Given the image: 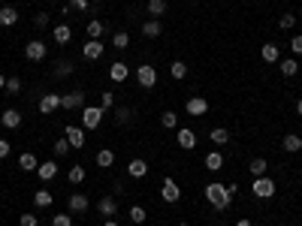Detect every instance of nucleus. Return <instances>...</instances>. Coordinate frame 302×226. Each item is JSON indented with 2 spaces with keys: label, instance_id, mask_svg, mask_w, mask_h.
<instances>
[{
  "label": "nucleus",
  "instance_id": "nucleus-1",
  "mask_svg": "<svg viewBox=\"0 0 302 226\" xmlns=\"http://www.w3.org/2000/svg\"><path fill=\"white\" fill-rule=\"evenodd\" d=\"M206 199L215 205L218 211H227L230 202H233V193H230V187H224V184H218V181H211V184H206Z\"/></svg>",
  "mask_w": 302,
  "mask_h": 226
},
{
  "label": "nucleus",
  "instance_id": "nucleus-34",
  "mask_svg": "<svg viewBox=\"0 0 302 226\" xmlns=\"http://www.w3.org/2000/svg\"><path fill=\"white\" fill-rule=\"evenodd\" d=\"M88 37L100 40V37H103V21H88Z\"/></svg>",
  "mask_w": 302,
  "mask_h": 226
},
{
  "label": "nucleus",
  "instance_id": "nucleus-57",
  "mask_svg": "<svg viewBox=\"0 0 302 226\" xmlns=\"http://www.w3.org/2000/svg\"><path fill=\"white\" fill-rule=\"evenodd\" d=\"M0 3H3V0H0Z\"/></svg>",
  "mask_w": 302,
  "mask_h": 226
},
{
  "label": "nucleus",
  "instance_id": "nucleus-28",
  "mask_svg": "<svg viewBox=\"0 0 302 226\" xmlns=\"http://www.w3.org/2000/svg\"><path fill=\"white\" fill-rule=\"evenodd\" d=\"M266 169H269V163H266L263 157H257V160H251V175H254V178H260V175H266Z\"/></svg>",
  "mask_w": 302,
  "mask_h": 226
},
{
  "label": "nucleus",
  "instance_id": "nucleus-51",
  "mask_svg": "<svg viewBox=\"0 0 302 226\" xmlns=\"http://www.w3.org/2000/svg\"><path fill=\"white\" fill-rule=\"evenodd\" d=\"M296 112H299V115H302V100H299V103H296Z\"/></svg>",
  "mask_w": 302,
  "mask_h": 226
},
{
  "label": "nucleus",
  "instance_id": "nucleus-50",
  "mask_svg": "<svg viewBox=\"0 0 302 226\" xmlns=\"http://www.w3.org/2000/svg\"><path fill=\"white\" fill-rule=\"evenodd\" d=\"M103 226H118V223H115V220H106V223H103Z\"/></svg>",
  "mask_w": 302,
  "mask_h": 226
},
{
  "label": "nucleus",
  "instance_id": "nucleus-32",
  "mask_svg": "<svg viewBox=\"0 0 302 226\" xmlns=\"http://www.w3.org/2000/svg\"><path fill=\"white\" fill-rule=\"evenodd\" d=\"M33 202H37V208H48V205H51V193H48V190H37Z\"/></svg>",
  "mask_w": 302,
  "mask_h": 226
},
{
  "label": "nucleus",
  "instance_id": "nucleus-3",
  "mask_svg": "<svg viewBox=\"0 0 302 226\" xmlns=\"http://www.w3.org/2000/svg\"><path fill=\"white\" fill-rule=\"evenodd\" d=\"M100 121H103V109H100V106H85V109H82V124H85L88 130H97Z\"/></svg>",
  "mask_w": 302,
  "mask_h": 226
},
{
  "label": "nucleus",
  "instance_id": "nucleus-53",
  "mask_svg": "<svg viewBox=\"0 0 302 226\" xmlns=\"http://www.w3.org/2000/svg\"><path fill=\"white\" fill-rule=\"evenodd\" d=\"M0 88H6V79L3 76H0Z\"/></svg>",
  "mask_w": 302,
  "mask_h": 226
},
{
  "label": "nucleus",
  "instance_id": "nucleus-45",
  "mask_svg": "<svg viewBox=\"0 0 302 226\" xmlns=\"http://www.w3.org/2000/svg\"><path fill=\"white\" fill-rule=\"evenodd\" d=\"M130 109H118V115H115V121H118V124H127V121H130Z\"/></svg>",
  "mask_w": 302,
  "mask_h": 226
},
{
  "label": "nucleus",
  "instance_id": "nucleus-12",
  "mask_svg": "<svg viewBox=\"0 0 302 226\" xmlns=\"http://www.w3.org/2000/svg\"><path fill=\"white\" fill-rule=\"evenodd\" d=\"M82 103H85V94H82V91H73V94L61 97V106H64V109H79Z\"/></svg>",
  "mask_w": 302,
  "mask_h": 226
},
{
  "label": "nucleus",
  "instance_id": "nucleus-8",
  "mask_svg": "<svg viewBox=\"0 0 302 226\" xmlns=\"http://www.w3.org/2000/svg\"><path fill=\"white\" fill-rule=\"evenodd\" d=\"M64 133H67V142L73 145V148H82V145L88 142V139H85V130H79V127H73V124H70Z\"/></svg>",
  "mask_w": 302,
  "mask_h": 226
},
{
  "label": "nucleus",
  "instance_id": "nucleus-14",
  "mask_svg": "<svg viewBox=\"0 0 302 226\" xmlns=\"http://www.w3.org/2000/svg\"><path fill=\"white\" fill-rule=\"evenodd\" d=\"M37 172H40V178H43V181H51V178L58 175V163H55V160H51V163H40V166H37Z\"/></svg>",
  "mask_w": 302,
  "mask_h": 226
},
{
  "label": "nucleus",
  "instance_id": "nucleus-31",
  "mask_svg": "<svg viewBox=\"0 0 302 226\" xmlns=\"http://www.w3.org/2000/svg\"><path fill=\"white\" fill-rule=\"evenodd\" d=\"M148 12L154 15V19H157V15H163L166 12V0H148Z\"/></svg>",
  "mask_w": 302,
  "mask_h": 226
},
{
  "label": "nucleus",
  "instance_id": "nucleus-23",
  "mask_svg": "<svg viewBox=\"0 0 302 226\" xmlns=\"http://www.w3.org/2000/svg\"><path fill=\"white\" fill-rule=\"evenodd\" d=\"M112 163H115V154H112L109 148H103V151L97 154V166H100V169H109Z\"/></svg>",
  "mask_w": 302,
  "mask_h": 226
},
{
  "label": "nucleus",
  "instance_id": "nucleus-27",
  "mask_svg": "<svg viewBox=\"0 0 302 226\" xmlns=\"http://www.w3.org/2000/svg\"><path fill=\"white\" fill-rule=\"evenodd\" d=\"M70 37H73V30H70L67 24H58V27H55V42L64 45V42H70Z\"/></svg>",
  "mask_w": 302,
  "mask_h": 226
},
{
  "label": "nucleus",
  "instance_id": "nucleus-25",
  "mask_svg": "<svg viewBox=\"0 0 302 226\" xmlns=\"http://www.w3.org/2000/svg\"><path fill=\"white\" fill-rule=\"evenodd\" d=\"M19 166H22L24 172H33V169L40 166V160L33 157V154H22V157H19Z\"/></svg>",
  "mask_w": 302,
  "mask_h": 226
},
{
  "label": "nucleus",
  "instance_id": "nucleus-48",
  "mask_svg": "<svg viewBox=\"0 0 302 226\" xmlns=\"http://www.w3.org/2000/svg\"><path fill=\"white\" fill-rule=\"evenodd\" d=\"M290 48H293V55H302V37H293V40H290Z\"/></svg>",
  "mask_w": 302,
  "mask_h": 226
},
{
  "label": "nucleus",
  "instance_id": "nucleus-11",
  "mask_svg": "<svg viewBox=\"0 0 302 226\" xmlns=\"http://www.w3.org/2000/svg\"><path fill=\"white\" fill-rule=\"evenodd\" d=\"M15 21H19V9H15V6H0V24L12 27Z\"/></svg>",
  "mask_w": 302,
  "mask_h": 226
},
{
  "label": "nucleus",
  "instance_id": "nucleus-47",
  "mask_svg": "<svg viewBox=\"0 0 302 226\" xmlns=\"http://www.w3.org/2000/svg\"><path fill=\"white\" fill-rule=\"evenodd\" d=\"M48 19H51L48 12H37V19H33V21H37V27H46V24H48Z\"/></svg>",
  "mask_w": 302,
  "mask_h": 226
},
{
  "label": "nucleus",
  "instance_id": "nucleus-2",
  "mask_svg": "<svg viewBox=\"0 0 302 226\" xmlns=\"http://www.w3.org/2000/svg\"><path fill=\"white\" fill-rule=\"evenodd\" d=\"M251 190H254V196L269 199V196H275V181H272V178H266V175H260V178H254Z\"/></svg>",
  "mask_w": 302,
  "mask_h": 226
},
{
  "label": "nucleus",
  "instance_id": "nucleus-26",
  "mask_svg": "<svg viewBox=\"0 0 302 226\" xmlns=\"http://www.w3.org/2000/svg\"><path fill=\"white\" fill-rule=\"evenodd\" d=\"M169 76H172V79H185V76H187V63L172 61V63H169Z\"/></svg>",
  "mask_w": 302,
  "mask_h": 226
},
{
  "label": "nucleus",
  "instance_id": "nucleus-22",
  "mask_svg": "<svg viewBox=\"0 0 302 226\" xmlns=\"http://www.w3.org/2000/svg\"><path fill=\"white\" fill-rule=\"evenodd\" d=\"M209 139H211V145H227V142H230V133H227L224 127H215V130L209 133Z\"/></svg>",
  "mask_w": 302,
  "mask_h": 226
},
{
  "label": "nucleus",
  "instance_id": "nucleus-9",
  "mask_svg": "<svg viewBox=\"0 0 302 226\" xmlns=\"http://www.w3.org/2000/svg\"><path fill=\"white\" fill-rule=\"evenodd\" d=\"M55 109H61V97H58V94H46V97L40 100V112H43V115H51Z\"/></svg>",
  "mask_w": 302,
  "mask_h": 226
},
{
  "label": "nucleus",
  "instance_id": "nucleus-24",
  "mask_svg": "<svg viewBox=\"0 0 302 226\" xmlns=\"http://www.w3.org/2000/svg\"><path fill=\"white\" fill-rule=\"evenodd\" d=\"M100 211H103V217H112V214L118 211L115 199H112V196H103V199H100Z\"/></svg>",
  "mask_w": 302,
  "mask_h": 226
},
{
  "label": "nucleus",
  "instance_id": "nucleus-49",
  "mask_svg": "<svg viewBox=\"0 0 302 226\" xmlns=\"http://www.w3.org/2000/svg\"><path fill=\"white\" fill-rule=\"evenodd\" d=\"M3 157H9V142H6V139H0V160H3Z\"/></svg>",
  "mask_w": 302,
  "mask_h": 226
},
{
  "label": "nucleus",
  "instance_id": "nucleus-43",
  "mask_svg": "<svg viewBox=\"0 0 302 226\" xmlns=\"http://www.w3.org/2000/svg\"><path fill=\"white\" fill-rule=\"evenodd\" d=\"M112 103H115L112 91H103V103H100V109H103V112H106V109H112Z\"/></svg>",
  "mask_w": 302,
  "mask_h": 226
},
{
  "label": "nucleus",
  "instance_id": "nucleus-18",
  "mask_svg": "<svg viewBox=\"0 0 302 226\" xmlns=\"http://www.w3.org/2000/svg\"><path fill=\"white\" fill-rule=\"evenodd\" d=\"M127 172H130V178H142L148 172V163L145 160H130L127 163Z\"/></svg>",
  "mask_w": 302,
  "mask_h": 226
},
{
  "label": "nucleus",
  "instance_id": "nucleus-15",
  "mask_svg": "<svg viewBox=\"0 0 302 226\" xmlns=\"http://www.w3.org/2000/svg\"><path fill=\"white\" fill-rule=\"evenodd\" d=\"M109 79H112V82H124V79H127V63L115 61V63L109 66Z\"/></svg>",
  "mask_w": 302,
  "mask_h": 226
},
{
  "label": "nucleus",
  "instance_id": "nucleus-55",
  "mask_svg": "<svg viewBox=\"0 0 302 226\" xmlns=\"http://www.w3.org/2000/svg\"><path fill=\"white\" fill-rule=\"evenodd\" d=\"M193 3H200V0H193Z\"/></svg>",
  "mask_w": 302,
  "mask_h": 226
},
{
  "label": "nucleus",
  "instance_id": "nucleus-20",
  "mask_svg": "<svg viewBox=\"0 0 302 226\" xmlns=\"http://www.w3.org/2000/svg\"><path fill=\"white\" fill-rule=\"evenodd\" d=\"M281 145H284V151H290V154H296V151H302V139L290 133V136H284V139H281Z\"/></svg>",
  "mask_w": 302,
  "mask_h": 226
},
{
  "label": "nucleus",
  "instance_id": "nucleus-7",
  "mask_svg": "<svg viewBox=\"0 0 302 226\" xmlns=\"http://www.w3.org/2000/svg\"><path fill=\"white\" fill-rule=\"evenodd\" d=\"M185 109H187V115H193V118H200V115H206V112H209V103H206L203 97H190Z\"/></svg>",
  "mask_w": 302,
  "mask_h": 226
},
{
  "label": "nucleus",
  "instance_id": "nucleus-19",
  "mask_svg": "<svg viewBox=\"0 0 302 226\" xmlns=\"http://www.w3.org/2000/svg\"><path fill=\"white\" fill-rule=\"evenodd\" d=\"M161 30H163V24L157 21V19H151V21H145V24H142V33H145L148 40H154V37H161Z\"/></svg>",
  "mask_w": 302,
  "mask_h": 226
},
{
  "label": "nucleus",
  "instance_id": "nucleus-29",
  "mask_svg": "<svg viewBox=\"0 0 302 226\" xmlns=\"http://www.w3.org/2000/svg\"><path fill=\"white\" fill-rule=\"evenodd\" d=\"M278 66H281V73H284V76H296V73H299V63H296L293 58H287V61H281Z\"/></svg>",
  "mask_w": 302,
  "mask_h": 226
},
{
  "label": "nucleus",
  "instance_id": "nucleus-46",
  "mask_svg": "<svg viewBox=\"0 0 302 226\" xmlns=\"http://www.w3.org/2000/svg\"><path fill=\"white\" fill-rule=\"evenodd\" d=\"M37 223H40V220H37V214H30V211H27V214H22V226H37Z\"/></svg>",
  "mask_w": 302,
  "mask_h": 226
},
{
  "label": "nucleus",
  "instance_id": "nucleus-13",
  "mask_svg": "<svg viewBox=\"0 0 302 226\" xmlns=\"http://www.w3.org/2000/svg\"><path fill=\"white\" fill-rule=\"evenodd\" d=\"M82 51H85V58H88V61H97V58L103 55V42H100V40H91V42H85V48H82Z\"/></svg>",
  "mask_w": 302,
  "mask_h": 226
},
{
  "label": "nucleus",
  "instance_id": "nucleus-37",
  "mask_svg": "<svg viewBox=\"0 0 302 226\" xmlns=\"http://www.w3.org/2000/svg\"><path fill=\"white\" fill-rule=\"evenodd\" d=\"M6 94H9V97H15V94H22V82L15 79V76H12V79H6Z\"/></svg>",
  "mask_w": 302,
  "mask_h": 226
},
{
  "label": "nucleus",
  "instance_id": "nucleus-6",
  "mask_svg": "<svg viewBox=\"0 0 302 226\" xmlns=\"http://www.w3.org/2000/svg\"><path fill=\"white\" fill-rule=\"evenodd\" d=\"M24 58H27V61H43V58H46V42H40V40L27 42V45H24Z\"/></svg>",
  "mask_w": 302,
  "mask_h": 226
},
{
  "label": "nucleus",
  "instance_id": "nucleus-17",
  "mask_svg": "<svg viewBox=\"0 0 302 226\" xmlns=\"http://www.w3.org/2000/svg\"><path fill=\"white\" fill-rule=\"evenodd\" d=\"M175 139H179V145H182L185 151H190L193 145H197V136H193V130H179V136H175Z\"/></svg>",
  "mask_w": 302,
  "mask_h": 226
},
{
  "label": "nucleus",
  "instance_id": "nucleus-38",
  "mask_svg": "<svg viewBox=\"0 0 302 226\" xmlns=\"http://www.w3.org/2000/svg\"><path fill=\"white\" fill-rule=\"evenodd\" d=\"M82 181H85V169L73 166V169H70V184H82Z\"/></svg>",
  "mask_w": 302,
  "mask_h": 226
},
{
  "label": "nucleus",
  "instance_id": "nucleus-21",
  "mask_svg": "<svg viewBox=\"0 0 302 226\" xmlns=\"http://www.w3.org/2000/svg\"><path fill=\"white\" fill-rule=\"evenodd\" d=\"M260 55H263V61H269V63H275V61L281 58V51H278V45H275V42H266V45H263V51H260Z\"/></svg>",
  "mask_w": 302,
  "mask_h": 226
},
{
  "label": "nucleus",
  "instance_id": "nucleus-33",
  "mask_svg": "<svg viewBox=\"0 0 302 226\" xmlns=\"http://www.w3.org/2000/svg\"><path fill=\"white\" fill-rule=\"evenodd\" d=\"M70 73H73V63H70V61H58V63H55V76H58V79H64V76H70Z\"/></svg>",
  "mask_w": 302,
  "mask_h": 226
},
{
  "label": "nucleus",
  "instance_id": "nucleus-10",
  "mask_svg": "<svg viewBox=\"0 0 302 226\" xmlns=\"http://www.w3.org/2000/svg\"><path fill=\"white\" fill-rule=\"evenodd\" d=\"M0 124H3L6 130H15L22 124V112H15V109H6L3 115H0Z\"/></svg>",
  "mask_w": 302,
  "mask_h": 226
},
{
  "label": "nucleus",
  "instance_id": "nucleus-52",
  "mask_svg": "<svg viewBox=\"0 0 302 226\" xmlns=\"http://www.w3.org/2000/svg\"><path fill=\"white\" fill-rule=\"evenodd\" d=\"M236 226H251V223H248V220H239V223H236Z\"/></svg>",
  "mask_w": 302,
  "mask_h": 226
},
{
  "label": "nucleus",
  "instance_id": "nucleus-42",
  "mask_svg": "<svg viewBox=\"0 0 302 226\" xmlns=\"http://www.w3.org/2000/svg\"><path fill=\"white\" fill-rule=\"evenodd\" d=\"M91 0H70V9H79V12H88Z\"/></svg>",
  "mask_w": 302,
  "mask_h": 226
},
{
  "label": "nucleus",
  "instance_id": "nucleus-41",
  "mask_svg": "<svg viewBox=\"0 0 302 226\" xmlns=\"http://www.w3.org/2000/svg\"><path fill=\"white\" fill-rule=\"evenodd\" d=\"M51 226H73V220H70V214H55L51 217Z\"/></svg>",
  "mask_w": 302,
  "mask_h": 226
},
{
  "label": "nucleus",
  "instance_id": "nucleus-36",
  "mask_svg": "<svg viewBox=\"0 0 302 226\" xmlns=\"http://www.w3.org/2000/svg\"><path fill=\"white\" fill-rule=\"evenodd\" d=\"M112 45H115V48H127V45H130V37H127L124 30H118L115 37H112Z\"/></svg>",
  "mask_w": 302,
  "mask_h": 226
},
{
  "label": "nucleus",
  "instance_id": "nucleus-39",
  "mask_svg": "<svg viewBox=\"0 0 302 226\" xmlns=\"http://www.w3.org/2000/svg\"><path fill=\"white\" fill-rule=\"evenodd\" d=\"M67 151H70V142H67V139H55V157H64Z\"/></svg>",
  "mask_w": 302,
  "mask_h": 226
},
{
  "label": "nucleus",
  "instance_id": "nucleus-54",
  "mask_svg": "<svg viewBox=\"0 0 302 226\" xmlns=\"http://www.w3.org/2000/svg\"><path fill=\"white\" fill-rule=\"evenodd\" d=\"M94 3H103V0H94Z\"/></svg>",
  "mask_w": 302,
  "mask_h": 226
},
{
  "label": "nucleus",
  "instance_id": "nucleus-5",
  "mask_svg": "<svg viewBox=\"0 0 302 226\" xmlns=\"http://www.w3.org/2000/svg\"><path fill=\"white\" fill-rule=\"evenodd\" d=\"M161 196H163L166 202H179V199H182V187L175 184L172 178H163V187H161Z\"/></svg>",
  "mask_w": 302,
  "mask_h": 226
},
{
  "label": "nucleus",
  "instance_id": "nucleus-56",
  "mask_svg": "<svg viewBox=\"0 0 302 226\" xmlns=\"http://www.w3.org/2000/svg\"><path fill=\"white\" fill-rule=\"evenodd\" d=\"M182 226H187V223H182Z\"/></svg>",
  "mask_w": 302,
  "mask_h": 226
},
{
  "label": "nucleus",
  "instance_id": "nucleus-35",
  "mask_svg": "<svg viewBox=\"0 0 302 226\" xmlns=\"http://www.w3.org/2000/svg\"><path fill=\"white\" fill-rule=\"evenodd\" d=\"M145 217H148V214H145V208H142V205H133V208H130V220H133V223H145Z\"/></svg>",
  "mask_w": 302,
  "mask_h": 226
},
{
  "label": "nucleus",
  "instance_id": "nucleus-44",
  "mask_svg": "<svg viewBox=\"0 0 302 226\" xmlns=\"http://www.w3.org/2000/svg\"><path fill=\"white\" fill-rule=\"evenodd\" d=\"M278 24H281V27H284V30H290V27H293V24H296V19H293V15H290V12H287V15H281V19H278Z\"/></svg>",
  "mask_w": 302,
  "mask_h": 226
},
{
  "label": "nucleus",
  "instance_id": "nucleus-16",
  "mask_svg": "<svg viewBox=\"0 0 302 226\" xmlns=\"http://www.w3.org/2000/svg\"><path fill=\"white\" fill-rule=\"evenodd\" d=\"M70 211H88V196L85 193H73V196H70Z\"/></svg>",
  "mask_w": 302,
  "mask_h": 226
},
{
  "label": "nucleus",
  "instance_id": "nucleus-4",
  "mask_svg": "<svg viewBox=\"0 0 302 226\" xmlns=\"http://www.w3.org/2000/svg\"><path fill=\"white\" fill-rule=\"evenodd\" d=\"M136 79H139L142 88H154V84H157V69H154L151 63H145V66L136 69Z\"/></svg>",
  "mask_w": 302,
  "mask_h": 226
},
{
  "label": "nucleus",
  "instance_id": "nucleus-40",
  "mask_svg": "<svg viewBox=\"0 0 302 226\" xmlns=\"http://www.w3.org/2000/svg\"><path fill=\"white\" fill-rule=\"evenodd\" d=\"M175 118H179L175 112H163V115H161V124H163L166 130H172V127H175Z\"/></svg>",
  "mask_w": 302,
  "mask_h": 226
},
{
  "label": "nucleus",
  "instance_id": "nucleus-30",
  "mask_svg": "<svg viewBox=\"0 0 302 226\" xmlns=\"http://www.w3.org/2000/svg\"><path fill=\"white\" fill-rule=\"evenodd\" d=\"M206 166H209L211 172H218V169L224 166V157H221V154H218V151H211V154H209V157H206Z\"/></svg>",
  "mask_w": 302,
  "mask_h": 226
}]
</instances>
